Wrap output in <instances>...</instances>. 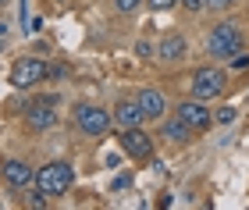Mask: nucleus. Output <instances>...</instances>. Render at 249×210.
<instances>
[{"label": "nucleus", "mask_w": 249, "mask_h": 210, "mask_svg": "<svg viewBox=\"0 0 249 210\" xmlns=\"http://www.w3.org/2000/svg\"><path fill=\"white\" fill-rule=\"evenodd\" d=\"M32 182H36V189H39V192H47V196H61V192H68V185L75 182V171H71V164L53 160V164H47V168H39V175H36Z\"/></svg>", "instance_id": "nucleus-1"}, {"label": "nucleus", "mask_w": 249, "mask_h": 210, "mask_svg": "<svg viewBox=\"0 0 249 210\" xmlns=\"http://www.w3.org/2000/svg\"><path fill=\"white\" fill-rule=\"evenodd\" d=\"M242 47V36H239V25L235 21H221V25H213L210 32V39H207V50H210V57H235Z\"/></svg>", "instance_id": "nucleus-2"}, {"label": "nucleus", "mask_w": 249, "mask_h": 210, "mask_svg": "<svg viewBox=\"0 0 249 210\" xmlns=\"http://www.w3.org/2000/svg\"><path fill=\"white\" fill-rule=\"evenodd\" d=\"M50 75V64H43L39 57H18L11 64V86L15 89H32Z\"/></svg>", "instance_id": "nucleus-3"}, {"label": "nucleus", "mask_w": 249, "mask_h": 210, "mask_svg": "<svg viewBox=\"0 0 249 210\" xmlns=\"http://www.w3.org/2000/svg\"><path fill=\"white\" fill-rule=\"evenodd\" d=\"M189 89L196 100L203 104H210V100H217V96L224 93V71L221 68H196V75H192V82H189Z\"/></svg>", "instance_id": "nucleus-4"}, {"label": "nucleus", "mask_w": 249, "mask_h": 210, "mask_svg": "<svg viewBox=\"0 0 249 210\" xmlns=\"http://www.w3.org/2000/svg\"><path fill=\"white\" fill-rule=\"evenodd\" d=\"M75 121H78V128L86 132V136H93V139H100L104 132L110 128V110H104V107H96V104H78L75 107Z\"/></svg>", "instance_id": "nucleus-5"}, {"label": "nucleus", "mask_w": 249, "mask_h": 210, "mask_svg": "<svg viewBox=\"0 0 249 210\" xmlns=\"http://www.w3.org/2000/svg\"><path fill=\"white\" fill-rule=\"evenodd\" d=\"M121 150L128 153V157L142 160V157H150V153H153V136H146L142 125L139 128H121Z\"/></svg>", "instance_id": "nucleus-6"}, {"label": "nucleus", "mask_w": 249, "mask_h": 210, "mask_svg": "<svg viewBox=\"0 0 249 210\" xmlns=\"http://www.w3.org/2000/svg\"><path fill=\"white\" fill-rule=\"evenodd\" d=\"M178 118H182L192 132L210 128V107L203 104V100H196V96H192V100H182V104H178Z\"/></svg>", "instance_id": "nucleus-7"}, {"label": "nucleus", "mask_w": 249, "mask_h": 210, "mask_svg": "<svg viewBox=\"0 0 249 210\" xmlns=\"http://www.w3.org/2000/svg\"><path fill=\"white\" fill-rule=\"evenodd\" d=\"M50 107H57V96H43V100L29 104V110H25V121H29L32 128H50L53 121H57V114H53Z\"/></svg>", "instance_id": "nucleus-8"}, {"label": "nucleus", "mask_w": 249, "mask_h": 210, "mask_svg": "<svg viewBox=\"0 0 249 210\" xmlns=\"http://www.w3.org/2000/svg\"><path fill=\"white\" fill-rule=\"evenodd\" d=\"M0 178H4L11 189H25V185H32L36 171H32L29 164H21V160H4V168H0Z\"/></svg>", "instance_id": "nucleus-9"}, {"label": "nucleus", "mask_w": 249, "mask_h": 210, "mask_svg": "<svg viewBox=\"0 0 249 210\" xmlns=\"http://www.w3.org/2000/svg\"><path fill=\"white\" fill-rule=\"evenodd\" d=\"M118 121V128H139L142 121H146V114H142V107L135 104V100H121L118 107H114V114H110Z\"/></svg>", "instance_id": "nucleus-10"}, {"label": "nucleus", "mask_w": 249, "mask_h": 210, "mask_svg": "<svg viewBox=\"0 0 249 210\" xmlns=\"http://www.w3.org/2000/svg\"><path fill=\"white\" fill-rule=\"evenodd\" d=\"M135 104L142 107V114L146 118H153V121H160L164 118V110H167V100H164V93L160 89H142L139 96H135Z\"/></svg>", "instance_id": "nucleus-11"}, {"label": "nucleus", "mask_w": 249, "mask_h": 210, "mask_svg": "<svg viewBox=\"0 0 249 210\" xmlns=\"http://www.w3.org/2000/svg\"><path fill=\"white\" fill-rule=\"evenodd\" d=\"M185 39L178 36V32H171V36H164L160 39V47H157V57L167 61V64H175V61H185Z\"/></svg>", "instance_id": "nucleus-12"}, {"label": "nucleus", "mask_w": 249, "mask_h": 210, "mask_svg": "<svg viewBox=\"0 0 249 210\" xmlns=\"http://www.w3.org/2000/svg\"><path fill=\"white\" fill-rule=\"evenodd\" d=\"M160 136L167 139V142H189V136H192V128L185 125V121L182 118H171V121H164V132H160Z\"/></svg>", "instance_id": "nucleus-13"}, {"label": "nucleus", "mask_w": 249, "mask_h": 210, "mask_svg": "<svg viewBox=\"0 0 249 210\" xmlns=\"http://www.w3.org/2000/svg\"><path fill=\"white\" fill-rule=\"evenodd\" d=\"M114 7L121 11V15H132V11L139 7V0H114Z\"/></svg>", "instance_id": "nucleus-14"}, {"label": "nucleus", "mask_w": 249, "mask_h": 210, "mask_svg": "<svg viewBox=\"0 0 249 210\" xmlns=\"http://www.w3.org/2000/svg\"><path fill=\"white\" fill-rule=\"evenodd\" d=\"M68 75H71V68H68V64H53L47 79H68Z\"/></svg>", "instance_id": "nucleus-15"}, {"label": "nucleus", "mask_w": 249, "mask_h": 210, "mask_svg": "<svg viewBox=\"0 0 249 210\" xmlns=\"http://www.w3.org/2000/svg\"><path fill=\"white\" fill-rule=\"evenodd\" d=\"M217 121H221V125H231V121H235V107H221L217 110Z\"/></svg>", "instance_id": "nucleus-16"}, {"label": "nucleus", "mask_w": 249, "mask_h": 210, "mask_svg": "<svg viewBox=\"0 0 249 210\" xmlns=\"http://www.w3.org/2000/svg\"><path fill=\"white\" fill-rule=\"evenodd\" d=\"M178 4H182L185 11H203V7H207V0H178Z\"/></svg>", "instance_id": "nucleus-17"}, {"label": "nucleus", "mask_w": 249, "mask_h": 210, "mask_svg": "<svg viewBox=\"0 0 249 210\" xmlns=\"http://www.w3.org/2000/svg\"><path fill=\"white\" fill-rule=\"evenodd\" d=\"M135 53H139V57H153V47H150V43H135Z\"/></svg>", "instance_id": "nucleus-18"}, {"label": "nucleus", "mask_w": 249, "mask_h": 210, "mask_svg": "<svg viewBox=\"0 0 249 210\" xmlns=\"http://www.w3.org/2000/svg\"><path fill=\"white\" fill-rule=\"evenodd\" d=\"M175 4H178V0H150L153 11H167V7H175Z\"/></svg>", "instance_id": "nucleus-19"}, {"label": "nucleus", "mask_w": 249, "mask_h": 210, "mask_svg": "<svg viewBox=\"0 0 249 210\" xmlns=\"http://www.w3.org/2000/svg\"><path fill=\"white\" fill-rule=\"evenodd\" d=\"M231 68H235V71H242V68H249V53H242V57H231Z\"/></svg>", "instance_id": "nucleus-20"}, {"label": "nucleus", "mask_w": 249, "mask_h": 210, "mask_svg": "<svg viewBox=\"0 0 249 210\" xmlns=\"http://www.w3.org/2000/svg\"><path fill=\"white\" fill-rule=\"evenodd\" d=\"M207 4H210V7H228L231 0H207Z\"/></svg>", "instance_id": "nucleus-21"}, {"label": "nucleus", "mask_w": 249, "mask_h": 210, "mask_svg": "<svg viewBox=\"0 0 249 210\" xmlns=\"http://www.w3.org/2000/svg\"><path fill=\"white\" fill-rule=\"evenodd\" d=\"M7 36V21H0V39H4Z\"/></svg>", "instance_id": "nucleus-22"}, {"label": "nucleus", "mask_w": 249, "mask_h": 210, "mask_svg": "<svg viewBox=\"0 0 249 210\" xmlns=\"http://www.w3.org/2000/svg\"><path fill=\"white\" fill-rule=\"evenodd\" d=\"M0 4H7V0H0Z\"/></svg>", "instance_id": "nucleus-23"}]
</instances>
